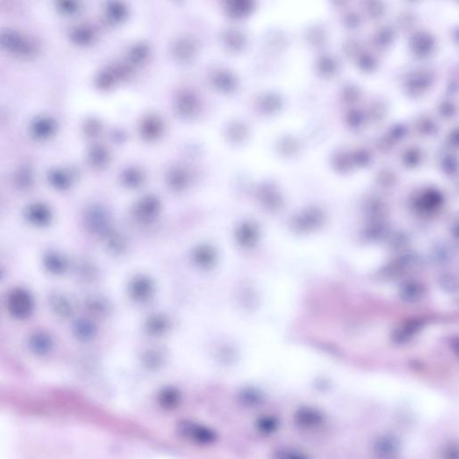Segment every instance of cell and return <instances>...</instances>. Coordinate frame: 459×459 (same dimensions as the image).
<instances>
[{
    "label": "cell",
    "mask_w": 459,
    "mask_h": 459,
    "mask_svg": "<svg viewBox=\"0 0 459 459\" xmlns=\"http://www.w3.org/2000/svg\"><path fill=\"white\" fill-rule=\"evenodd\" d=\"M448 139H449V143H450L451 146H455V147L457 146V144H458V133H457L456 128H455V130L452 131L450 134H449Z\"/></svg>",
    "instance_id": "obj_28"
},
{
    "label": "cell",
    "mask_w": 459,
    "mask_h": 459,
    "mask_svg": "<svg viewBox=\"0 0 459 459\" xmlns=\"http://www.w3.org/2000/svg\"><path fill=\"white\" fill-rule=\"evenodd\" d=\"M343 22H344L345 26L348 28L355 29L360 26V24H361V17L356 12H348L343 16Z\"/></svg>",
    "instance_id": "obj_21"
},
{
    "label": "cell",
    "mask_w": 459,
    "mask_h": 459,
    "mask_svg": "<svg viewBox=\"0 0 459 459\" xmlns=\"http://www.w3.org/2000/svg\"><path fill=\"white\" fill-rule=\"evenodd\" d=\"M283 152L287 155H294L299 150V144L293 138H288L284 139L283 142Z\"/></svg>",
    "instance_id": "obj_22"
},
{
    "label": "cell",
    "mask_w": 459,
    "mask_h": 459,
    "mask_svg": "<svg viewBox=\"0 0 459 459\" xmlns=\"http://www.w3.org/2000/svg\"><path fill=\"white\" fill-rule=\"evenodd\" d=\"M394 140L389 136L381 138L377 142V148L382 153H389L394 147Z\"/></svg>",
    "instance_id": "obj_26"
},
{
    "label": "cell",
    "mask_w": 459,
    "mask_h": 459,
    "mask_svg": "<svg viewBox=\"0 0 459 459\" xmlns=\"http://www.w3.org/2000/svg\"><path fill=\"white\" fill-rule=\"evenodd\" d=\"M439 112L441 116L445 119H451L452 117L455 116V112H456V107L455 103L449 101H444L441 102L440 107H439Z\"/></svg>",
    "instance_id": "obj_20"
},
{
    "label": "cell",
    "mask_w": 459,
    "mask_h": 459,
    "mask_svg": "<svg viewBox=\"0 0 459 459\" xmlns=\"http://www.w3.org/2000/svg\"><path fill=\"white\" fill-rule=\"evenodd\" d=\"M364 116L358 110H352L346 114V122L351 127L356 128L362 125Z\"/></svg>",
    "instance_id": "obj_17"
},
{
    "label": "cell",
    "mask_w": 459,
    "mask_h": 459,
    "mask_svg": "<svg viewBox=\"0 0 459 459\" xmlns=\"http://www.w3.org/2000/svg\"><path fill=\"white\" fill-rule=\"evenodd\" d=\"M394 39V31L389 26H383L374 34V44L380 48H385L390 44Z\"/></svg>",
    "instance_id": "obj_8"
},
{
    "label": "cell",
    "mask_w": 459,
    "mask_h": 459,
    "mask_svg": "<svg viewBox=\"0 0 459 459\" xmlns=\"http://www.w3.org/2000/svg\"><path fill=\"white\" fill-rule=\"evenodd\" d=\"M318 73L324 77H331L336 75L338 69V64L333 57L329 55L321 57L317 63Z\"/></svg>",
    "instance_id": "obj_4"
},
{
    "label": "cell",
    "mask_w": 459,
    "mask_h": 459,
    "mask_svg": "<svg viewBox=\"0 0 459 459\" xmlns=\"http://www.w3.org/2000/svg\"><path fill=\"white\" fill-rule=\"evenodd\" d=\"M403 165L409 168H415L421 165L422 160V153L421 150L415 147H411L407 149L403 154Z\"/></svg>",
    "instance_id": "obj_9"
},
{
    "label": "cell",
    "mask_w": 459,
    "mask_h": 459,
    "mask_svg": "<svg viewBox=\"0 0 459 459\" xmlns=\"http://www.w3.org/2000/svg\"><path fill=\"white\" fill-rule=\"evenodd\" d=\"M333 166L337 172H347L355 166L352 160L351 153L338 152L333 158Z\"/></svg>",
    "instance_id": "obj_6"
},
{
    "label": "cell",
    "mask_w": 459,
    "mask_h": 459,
    "mask_svg": "<svg viewBox=\"0 0 459 459\" xmlns=\"http://www.w3.org/2000/svg\"><path fill=\"white\" fill-rule=\"evenodd\" d=\"M400 28L404 31L411 30L415 24V16L412 13L406 12L401 14L398 18Z\"/></svg>",
    "instance_id": "obj_18"
},
{
    "label": "cell",
    "mask_w": 459,
    "mask_h": 459,
    "mask_svg": "<svg viewBox=\"0 0 459 459\" xmlns=\"http://www.w3.org/2000/svg\"><path fill=\"white\" fill-rule=\"evenodd\" d=\"M46 263H47L49 270H51V271L55 273L61 272V268H62L63 264H62V261H61V258L59 257V256H55V255L49 256L48 258L46 259Z\"/></svg>",
    "instance_id": "obj_25"
},
{
    "label": "cell",
    "mask_w": 459,
    "mask_h": 459,
    "mask_svg": "<svg viewBox=\"0 0 459 459\" xmlns=\"http://www.w3.org/2000/svg\"><path fill=\"white\" fill-rule=\"evenodd\" d=\"M387 113V107L383 101H374L370 104L369 109V117L370 120L374 122H377L383 120Z\"/></svg>",
    "instance_id": "obj_13"
},
{
    "label": "cell",
    "mask_w": 459,
    "mask_h": 459,
    "mask_svg": "<svg viewBox=\"0 0 459 459\" xmlns=\"http://www.w3.org/2000/svg\"><path fill=\"white\" fill-rule=\"evenodd\" d=\"M360 68L365 72L373 71L377 66V60L370 53H361L357 58Z\"/></svg>",
    "instance_id": "obj_14"
},
{
    "label": "cell",
    "mask_w": 459,
    "mask_h": 459,
    "mask_svg": "<svg viewBox=\"0 0 459 459\" xmlns=\"http://www.w3.org/2000/svg\"><path fill=\"white\" fill-rule=\"evenodd\" d=\"M30 344L34 351L37 353H45L49 351L51 348L52 341L47 334L35 333L31 338Z\"/></svg>",
    "instance_id": "obj_5"
},
{
    "label": "cell",
    "mask_w": 459,
    "mask_h": 459,
    "mask_svg": "<svg viewBox=\"0 0 459 459\" xmlns=\"http://www.w3.org/2000/svg\"><path fill=\"white\" fill-rule=\"evenodd\" d=\"M352 160L354 165L365 167L370 165L371 160V154L366 149H359L351 153Z\"/></svg>",
    "instance_id": "obj_15"
},
{
    "label": "cell",
    "mask_w": 459,
    "mask_h": 459,
    "mask_svg": "<svg viewBox=\"0 0 459 459\" xmlns=\"http://www.w3.org/2000/svg\"><path fill=\"white\" fill-rule=\"evenodd\" d=\"M379 181L385 185H392L396 181V174L389 169L382 170L379 174Z\"/></svg>",
    "instance_id": "obj_23"
},
{
    "label": "cell",
    "mask_w": 459,
    "mask_h": 459,
    "mask_svg": "<svg viewBox=\"0 0 459 459\" xmlns=\"http://www.w3.org/2000/svg\"><path fill=\"white\" fill-rule=\"evenodd\" d=\"M361 96H362L361 90L359 89L357 86L352 85L345 86L341 94L342 101L346 104H355L360 101Z\"/></svg>",
    "instance_id": "obj_11"
},
{
    "label": "cell",
    "mask_w": 459,
    "mask_h": 459,
    "mask_svg": "<svg viewBox=\"0 0 459 459\" xmlns=\"http://www.w3.org/2000/svg\"><path fill=\"white\" fill-rule=\"evenodd\" d=\"M456 168H457V164H456L455 157L451 156V155L445 157L444 160L442 161V169L446 173L453 174L456 172Z\"/></svg>",
    "instance_id": "obj_24"
},
{
    "label": "cell",
    "mask_w": 459,
    "mask_h": 459,
    "mask_svg": "<svg viewBox=\"0 0 459 459\" xmlns=\"http://www.w3.org/2000/svg\"><path fill=\"white\" fill-rule=\"evenodd\" d=\"M415 128L419 134L425 137H431L438 132L436 123L429 117L427 116L420 117L418 120H416Z\"/></svg>",
    "instance_id": "obj_7"
},
{
    "label": "cell",
    "mask_w": 459,
    "mask_h": 459,
    "mask_svg": "<svg viewBox=\"0 0 459 459\" xmlns=\"http://www.w3.org/2000/svg\"><path fill=\"white\" fill-rule=\"evenodd\" d=\"M307 40L314 47H321L325 43V32L319 27H312L308 30Z\"/></svg>",
    "instance_id": "obj_12"
},
{
    "label": "cell",
    "mask_w": 459,
    "mask_h": 459,
    "mask_svg": "<svg viewBox=\"0 0 459 459\" xmlns=\"http://www.w3.org/2000/svg\"><path fill=\"white\" fill-rule=\"evenodd\" d=\"M28 218L34 224L44 225L48 224L49 220V213L43 206H34L28 212Z\"/></svg>",
    "instance_id": "obj_10"
},
{
    "label": "cell",
    "mask_w": 459,
    "mask_h": 459,
    "mask_svg": "<svg viewBox=\"0 0 459 459\" xmlns=\"http://www.w3.org/2000/svg\"><path fill=\"white\" fill-rule=\"evenodd\" d=\"M406 134H407V129H406V127L399 125V126H396V127H393L391 131H390V134H388V136H389L394 141H396V140H399V139H403V137L406 136Z\"/></svg>",
    "instance_id": "obj_27"
},
{
    "label": "cell",
    "mask_w": 459,
    "mask_h": 459,
    "mask_svg": "<svg viewBox=\"0 0 459 459\" xmlns=\"http://www.w3.org/2000/svg\"><path fill=\"white\" fill-rule=\"evenodd\" d=\"M0 276H1V274H0Z\"/></svg>",
    "instance_id": "obj_29"
},
{
    "label": "cell",
    "mask_w": 459,
    "mask_h": 459,
    "mask_svg": "<svg viewBox=\"0 0 459 459\" xmlns=\"http://www.w3.org/2000/svg\"><path fill=\"white\" fill-rule=\"evenodd\" d=\"M433 81V75L429 70L421 69L411 73L406 80V88L413 96H420L424 94Z\"/></svg>",
    "instance_id": "obj_1"
},
{
    "label": "cell",
    "mask_w": 459,
    "mask_h": 459,
    "mask_svg": "<svg viewBox=\"0 0 459 459\" xmlns=\"http://www.w3.org/2000/svg\"><path fill=\"white\" fill-rule=\"evenodd\" d=\"M434 40L429 34L418 33L415 34L411 41V48L416 56L426 57L434 49Z\"/></svg>",
    "instance_id": "obj_3"
},
{
    "label": "cell",
    "mask_w": 459,
    "mask_h": 459,
    "mask_svg": "<svg viewBox=\"0 0 459 459\" xmlns=\"http://www.w3.org/2000/svg\"><path fill=\"white\" fill-rule=\"evenodd\" d=\"M8 307L12 313L17 317H25L33 310V300L30 294L23 290H15L8 299Z\"/></svg>",
    "instance_id": "obj_2"
},
{
    "label": "cell",
    "mask_w": 459,
    "mask_h": 459,
    "mask_svg": "<svg viewBox=\"0 0 459 459\" xmlns=\"http://www.w3.org/2000/svg\"><path fill=\"white\" fill-rule=\"evenodd\" d=\"M343 51L349 58H355L361 54V45L356 40H349L343 46Z\"/></svg>",
    "instance_id": "obj_19"
},
{
    "label": "cell",
    "mask_w": 459,
    "mask_h": 459,
    "mask_svg": "<svg viewBox=\"0 0 459 459\" xmlns=\"http://www.w3.org/2000/svg\"><path fill=\"white\" fill-rule=\"evenodd\" d=\"M365 10L371 18H381L384 13V7L380 2H366Z\"/></svg>",
    "instance_id": "obj_16"
}]
</instances>
